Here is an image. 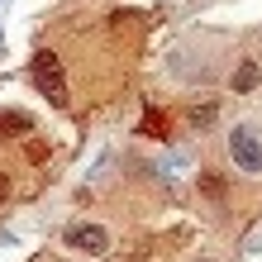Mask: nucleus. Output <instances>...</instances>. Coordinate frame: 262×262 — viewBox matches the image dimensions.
I'll use <instances>...</instances> for the list:
<instances>
[{"label":"nucleus","mask_w":262,"mask_h":262,"mask_svg":"<svg viewBox=\"0 0 262 262\" xmlns=\"http://www.w3.org/2000/svg\"><path fill=\"white\" fill-rule=\"evenodd\" d=\"M214 119H220V105H214V100H210V105H195V110H191V124H195V129L214 124Z\"/></svg>","instance_id":"obj_5"},{"label":"nucleus","mask_w":262,"mask_h":262,"mask_svg":"<svg viewBox=\"0 0 262 262\" xmlns=\"http://www.w3.org/2000/svg\"><path fill=\"white\" fill-rule=\"evenodd\" d=\"M200 191H205V195H224V181L210 172V177H200Z\"/></svg>","instance_id":"obj_7"},{"label":"nucleus","mask_w":262,"mask_h":262,"mask_svg":"<svg viewBox=\"0 0 262 262\" xmlns=\"http://www.w3.org/2000/svg\"><path fill=\"white\" fill-rule=\"evenodd\" d=\"M29 76H34V86H38L53 105H67V81H62V67H57V57H53V53H34Z\"/></svg>","instance_id":"obj_2"},{"label":"nucleus","mask_w":262,"mask_h":262,"mask_svg":"<svg viewBox=\"0 0 262 262\" xmlns=\"http://www.w3.org/2000/svg\"><path fill=\"white\" fill-rule=\"evenodd\" d=\"M229 162L243 177H262V124L257 119H238L229 129Z\"/></svg>","instance_id":"obj_1"},{"label":"nucleus","mask_w":262,"mask_h":262,"mask_svg":"<svg viewBox=\"0 0 262 262\" xmlns=\"http://www.w3.org/2000/svg\"><path fill=\"white\" fill-rule=\"evenodd\" d=\"M5 195H10V177H0V205H5Z\"/></svg>","instance_id":"obj_8"},{"label":"nucleus","mask_w":262,"mask_h":262,"mask_svg":"<svg viewBox=\"0 0 262 262\" xmlns=\"http://www.w3.org/2000/svg\"><path fill=\"white\" fill-rule=\"evenodd\" d=\"M195 262H214V257H195Z\"/></svg>","instance_id":"obj_9"},{"label":"nucleus","mask_w":262,"mask_h":262,"mask_svg":"<svg viewBox=\"0 0 262 262\" xmlns=\"http://www.w3.org/2000/svg\"><path fill=\"white\" fill-rule=\"evenodd\" d=\"M257 86H262V67H257V57H243V62L234 67V76H229V91H234V96H253Z\"/></svg>","instance_id":"obj_4"},{"label":"nucleus","mask_w":262,"mask_h":262,"mask_svg":"<svg viewBox=\"0 0 262 262\" xmlns=\"http://www.w3.org/2000/svg\"><path fill=\"white\" fill-rule=\"evenodd\" d=\"M0 129H10V134H24V129H29V119H24V115H0Z\"/></svg>","instance_id":"obj_6"},{"label":"nucleus","mask_w":262,"mask_h":262,"mask_svg":"<svg viewBox=\"0 0 262 262\" xmlns=\"http://www.w3.org/2000/svg\"><path fill=\"white\" fill-rule=\"evenodd\" d=\"M62 243L76 253H110V229L96 224V220H81V224H67Z\"/></svg>","instance_id":"obj_3"}]
</instances>
